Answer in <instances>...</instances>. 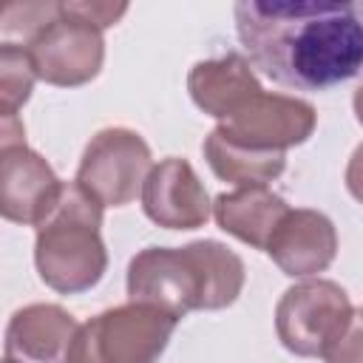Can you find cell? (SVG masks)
Returning <instances> with one entry per match:
<instances>
[{"mask_svg": "<svg viewBox=\"0 0 363 363\" xmlns=\"http://www.w3.org/2000/svg\"><path fill=\"white\" fill-rule=\"evenodd\" d=\"M176 323L179 318L150 303L111 306L79 326L68 363H156Z\"/></svg>", "mask_w": 363, "mask_h": 363, "instance_id": "obj_4", "label": "cell"}, {"mask_svg": "<svg viewBox=\"0 0 363 363\" xmlns=\"http://www.w3.org/2000/svg\"><path fill=\"white\" fill-rule=\"evenodd\" d=\"M187 91L199 111L224 122L264 88L250 60L238 51H227L221 57L196 62L187 74Z\"/></svg>", "mask_w": 363, "mask_h": 363, "instance_id": "obj_13", "label": "cell"}, {"mask_svg": "<svg viewBox=\"0 0 363 363\" xmlns=\"http://www.w3.org/2000/svg\"><path fill=\"white\" fill-rule=\"evenodd\" d=\"M153 170L150 145L130 128H102L91 136L77 167V184L102 207H125Z\"/></svg>", "mask_w": 363, "mask_h": 363, "instance_id": "obj_6", "label": "cell"}, {"mask_svg": "<svg viewBox=\"0 0 363 363\" xmlns=\"http://www.w3.org/2000/svg\"><path fill=\"white\" fill-rule=\"evenodd\" d=\"M37 82L34 62L20 43H0V108L3 116H17Z\"/></svg>", "mask_w": 363, "mask_h": 363, "instance_id": "obj_16", "label": "cell"}, {"mask_svg": "<svg viewBox=\"0 0 363 363\" xmlns=\"http://www.w3.org/2000/svg\"><path fill=\"white\" fill-rule=\"evenodd\" d=\"M346 190L354 201L363 204V142L352 150L349 164H346Z\"/></svg>", "mask_w": 363, "mask_h": 363, "instance_id": "obj_19", "label": "cell"}, {"mask_svg": "<svg viewBox=\"0 0 363 363\" xmlns=\"http://www.w3.org/2000/svg\"><path fill=\"white\" fill-rule=\"evenodd\" d=\"M77 332H79L77 318L60 303H28L9 318L3 360L68 363Z\"/></svg>", "mask_w": 363, "mask_h": 363, "instance_id": "obj_12", "label": "cell"}, {"mask_svg": "<svg viewBox=\"0 0 363 363\" xmlns=\"http://www.w3.org/2000/svg\"><path fill=\"white\" fill-rule=\"evenodd\" d=\"M247 269L238 252L213 238L184 247H145L128 264V298L150 303L173 318L216 312L238 301Z\"/></svg>", "mask_w": 363, "mask_h": 363, "instance_id": "obj_2", "label": "cell"}, {"mask_svg": "<svg viewBox=\"0 0 363 363\" xmlns=\"http://www.w3.org/2000/svg\"><path fill=\"white\" fill-rule=\"evenodd\" d=\"M264 252L272 258V264L284 275L312 278V275L329 269V264L335 261L337 230L326 213L298 207L281 218V224L272 233Z\"/></svg>", "mask_w": 363, "mask_h": 363, "instance_id": "obj_11", "label": "cell"}, {"mask_svg": "<svg viewBox=\"0 0 363 363\" xmlns=\"http://www.w3.org/2000/svg\"><path fill=\"white\" fill-rule=\"evenodd\" d=\"M289 210L292 207L286 204V199L272 193L269 187H238L213 199L216 224L252 250H267L272 233Z\"/></svg>", "mask_w": 363, "mask_h": 363, "instance_id": "obj_14", "label": "cell"}, {"mask_svg": "<svg viewBox=\"0 0 363 363\" xmlns=\"http://www.w3.org/2000/svg\"><path fill=\"white\" fill-rule=\"evenodd\" d=\"M352 108H354V119L363 125V82L357 85V91H354V96H352Z\"/></svg>", "mask_w": 363, "mask_h": 363, "instance_id": "obj_20", "label": "cell"}, {"mask_svg": "<svg viewBox=\"0 0 363 363\" xmlns=\"http://www.w3.org/2000/svg\"><path fill=\"white\" fill-rule=\"evenodd\" d=\"M354 306L346 289L329 278H306L289 286L275 303V335L298 357H323L343 332Z\"/></svg>", "mask_w": 363, "mask_h": 363, "instance_id": "obj_5", "label": "cell"}, {"mask_svg": "<svg viewBox=\"0 0 363 363\" xmlns=\"http://www.w3.org/2000/svg\"><path fill=\"white\" fill-rule=\"evenodd\" d=\"M102 204L77 182H62V190L37 224L34 267L40 281L60 295L94 289L108 269L102 241Z\"/></svg>", "mask_w": 363, "mask_h": 363, "instance_id": "obj_3", "label": "cell"}, {"mask_svg": "<svg viewBox=\"0 0 363 363\" xmlns=\"http://www.w3.org/2000/svg\"><path fill=\"white\" fill-rule=\"evenodd\" d=\"M62 179L28 145L0 147V213L6 221L37 227L54 207Z\"/></svg>", "mask_w": 363, "mask_h": 363, "instance_id": "obj_9", "label": "cell"}, {"mask_svg": "<svg viewBox=\"0 0 363 363\" xmlns=\"http://www.w3.org/2000/svg\"><path fill=\"white\" fill-rule=\"evenodd\" d=\"M26 51L37 79L57 88H79L102 71L105 37L102 28L85 23L60 3L57 14L26 43Z\"/></svg>", "mask_w": 363, "mask_h": 363, "instance_id": "obj_7", "label": "cell"}, {"mask_svg": "<svg viewBox=\"0 0 363 363\" xmlns=\"http://www.w3.org/2000/svg\"><path fill=\"white\" fill-rule=\"evenodd\" d=\"M3 363H11V360H3Z\"/></svg>", "mask_w": 363, "mask_h": 363, "instance_id": "obj_21", "label": "cell"}, {"mask_svg": "<svg viewBox=\"0 0 363 363\" xmlns=\"http://www.w3.org/2000/svg\"><path fill=\"white\" fill-rule=\"evenodd\" d=\"M318 125V113L306 99L261 91L233 116L216 125V130L252 153H284L303 145Z\"/></svg>", "mask_w": 363, "mask_h": 363, "instance_id": "obj_8", "label": "cell"}, {"mask_svg": "<svg viewBox=\"0 0 363 363\" xmlns=\"http://www.w3.org/2000/svg\"><path fill=\"white\" fill-rule=\"evenodd\" d=\"M145 216L164 230H199L213 213V201L196 176L193 164L179 156H167L153 164L142 187Z\"/></svg>", "mask_w": 363, "mask_h": 363, "instance_id": "obj_10", "label": "cell"}, {"mask_svg": "<svg viewBox=\"0 0 363 363\" xmlns=\"http://www.w3.org/2000/svg\"><path fill=\"white\" fill-rule=\"evenodd\" d=\"M323 363H363V306L352 312L343 332L326 346Z\"/></svg>", "mask_w": 363, "mask_h": 363, "instance_id": "obj_17", "label": "cell"}, {"mask_svg": "<svg viewBox=\"0 0 363 363\" xmlns=\"http://www.w3.org/2000/svg\"><path fill=\"white\" fill-rule=\"evenodd\" d=\"M252 68L284 88L329 91L363 71V0H238Z\"/></svg>", "mask_w": 363, "mask_h": 363, "instance_id": "obj_1", "label": "cell"}, {"mask_svg": "<svg viewBox=\"0 0 363 363\" xmlns=\"http://www.w3.org/2000/svg\"><path fill=\"white\" fill-rule=\"evenodd\" d=\"M62 3L71 14L82 17L85 23H91L102 31L116 26L128 11V3H96V0H62Z\"/></svg>", "mask_w": 363, "mask_h": 363, "instance_id": "obj_18", "label": "cell"}, {"mask_svg": "<svg viewBox=\"0 0 363 363\" xmlns=\"http://www.w3.org/2000/svg\"><path fill=\"white\" fill-rule=\"evenodd\" d=\"M201 153L216 179L235 184V187H267L286 170L284 153H252L227 142L216 128L207 133Z\"/></svg>", "mask_w": 363, "mask_h": 363, "instance_id": "obj_15", "label": "cell"}]
</instances>
